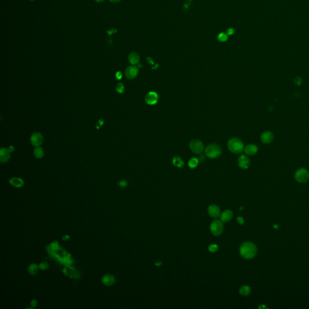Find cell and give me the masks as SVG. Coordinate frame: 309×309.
<instances>
[{"label":"cell","instance_id":"obj_32","mask_svg":"<svg viewBox=\"0 0 309 309\" xmlns=\"http://www.w3.org/2000/svg\"><path fill=\"white\" fill-rule=\"evenodd\" d=\"M237 221L238 222V223L240 225H243L244 222V219L242 218V217H238L237 219Z\"/></svg>","mask_w":309,"mask_h":309},{"label":"cell","instance_id":"obj_5","mask_svg":"<svg viewBox=\"0 0 309 309\" xmlns=\"http://www.w3.org/2000/svg\"><path fill=\"white\" fill-rule=\"evenodd\" d=\"M295 178L300 183L306 182L309 179V172L305 168H301L296 172Z\"/></svg>","mask_w":309,"mask_h":309},{"label":"cell","instance_id":"obj_23","mask_svg":"<svg viewBox=\"0 0 309 309\" xmlns=\"http://www.w3.org/2000/svg\"><path fill=\"white\" fill-rule=\"evenodd\" d=\"M198 163H199V160L197 158H192L189 161V166L191 168H194L197 166Z\"/></svg>","mask_w":309,"mask_h":309},{"label":"cell","instance_id":"obj_34","mask_svg":"<svg viewBox=\"0 0 309 309\" xmlns=\"http://www.w3.org/2000/svg\"><path fill=\"white\" fill-rule=\"evenodd\" d=\"M115 76H116V77H117V79L120 80V79H121L122 78V74H121V72L118 71V72L116 73V74H115Z\"/></svg>","mask_w":309,"mask_h":309},{"label":"cell","instance_id":"obj_10","mask_svg":"<svg viewBox=\"0 0 309 309\" xmlns=\"http://www.w3.org/2000/svg\"><path fill=\"white\" fill-rule=\"evenodd\" d=\"M238 165L242 169H247L250 167V160L248 157L242 154L238 159Z\"/></svg>","mask_w":309,"mask_h":309},{"label":"cell","instance_id":"obj_9","mask_svg":"<svg viewBox=\"0 0 309 309\" xmlns=\"http://www.w3.org/2000/svg\"><path fill=\"white\" fill-rule=\"evenodd\" d=\"M30 141L33 146L35 147H38L43 142V136L40 133L36 132L31 136Z\"/></svg>","mask_w":309,"mask_h":309},{"label":"cell","instance_id":"obj_37","mask_svg":"<svg viewBox=\"0 0 309 309\" xmlns=\"http://www.w3.org/2000/svg\"><path fill=\"white\" fill-rule=\"evenodd\" d=\"M14 147L12 146H10L9 147V150L10 151V152H12L13 150H14Z\"/></svg>","mask_w":309,"mask_h":309},{"label":"cell","instance_id":"obj_7","mask_svg":"<svg viewBox=\"0 0 309 309\" xmlns=\"http://www.w3.org/2000/svg\"><path fill=\"white\" fill-rule=\"evenodd\" d=\"M145 101L149 105L155 104L158 101V95L155 92H149L146 96Z\"/></svg>","mask_w":309,"mask_h":309},{"label":"cell","instance_id":"obj_12","mask_svg":"<svg viewBox=\"0 0 309 309\" xmlns=\"http://www.w3.org/2000/svg\"><path fill=\"white\" fill-rule=\"evenodd\" d=\"M102 282L106 286H111L115 283V279L114 276L111 274H106L103 276Z\"/></svg>","mask_w":309,"mask_h":309},{"label":"cell","instance_id":"obj_4","mask_svg":"<svg viewBox=\"0 0 309 309\" xmlns=\"http://www.w3.org/2000/svg\"><path fill=\"white\" fill-rule=\"evenodd\" d=\"M210 230L212 234L215 236L221 235L223 230V222L219 220L214 221L210 225Z\"/></svg>","mask_w":309,"mask_h":309},{"label":"cell","instance_id":"obj_1","mask_svg":"<svg viewBox=\"0 0 309 309\" xmlns=\"http://www.w3.org/2000/svg\"><path fill=\"white\" fill-rule=\"evenodd\" d=\"M241 255L246 259H251L257 254L256 246L251 242H245L242 244L240 249Z\"/></svg>","mask_w":309,"mask_h":309},{"label":"cell","instance_id":"obj_41","mask_svg":"<svg viewBox=\"0 0 309 309\" xmlns=\"http://www.w3.org/2000/svg\"><path fill=\"white\" fill-rule=\"evenodd\" d=\"M30 1H34L35 0H30Z\"/></svg>","mask_w":309,"mask_h":309},{"label":"cell","instance_id":"obj_15","mask_svg":"<svg viewBox=\"0 0 309 309\" xmlns=\"http://www.w3.org/2000/svg\"><path fill=\"white\" fill-rule=\"evenodd\" d=\"M258 150V147L255 144H249L244 149V152L248 155H254L257 153Z\"/></svg>","mask_w":309,"mask_h":309},{"label":"cell","instance_id":"obj_38","mask_svg":"<svg viewBox=\"0 0 309 309\" xmlns=\"http://www.w3.org/2000/svg\"><path fill=\"white\" fill-rule=\"evenodd\" d=\"M204 160V156H201V157H200V158H199V160H200V161H203Z\"/></svg>","mask_w":309,"mask_h":309},{"label":"cell","instance_id":"obj_26","mask_svg":"<svg viewBox=\"0 0 309 309\" xmlns=\"http://www.w3.org/2000/svg\"><path fill=\"white\" fill-rule=\"evenodd\" d=\"M49 267V264L46 261H42L39 265V268L41 270H47Z\"/></svg>","mask_w":309,"mask_h":309},{"label":"cell","instance_id":"obj_16","mask_svg":"<svg viewBox=\"0 0 309 309\" xmlns=\"http://www.w3.org/2000/svg\"><path fill=\"white\" fill-rule=\"evenodd\" d=\"M233 213L231 210L224 211L221 215V220L223 222H227L233 218Z\"/></svg>","mask_w":309,"mask_h":309},{"label":"cell","instance_id":"obj_24","mask_svg":"<svg viewBox=\"0 0 309 309\" xmlns=\"http://www.w3.org/2000/svg\"><path fill=\"white\" fill-rule=\"evenodd\" d=\"M116 91L120 94H122L125 91V86L122 83H118L116 86Z\"/></svg>","mask_w":309,"mask_h":309},{"label":"cell","instance_id":"obj_21","mask_svg":"<svg viewBox=\"0 0 309 309\" xmlns=\"http://www.w3.org/2000/svg\"><path fill=\"white\" fill-rule=\"evenodd\" d=\"M39 268V266H38L36 263H33L28 266V272L30 275H35L38 273Z\"/></svg>","mask_w":309,"mask_h":309},{"label":"cell","instance_id":"obj_17","mask_svg":"<svg viewBox=\"0 0 309 309\" xmlns=\"http://www.w3.org/2000/svg\"><path fill=\"white\" fill-rule=\"evenodd\" d=\"M9 183L13 187L20 188L24 185V181L20 178H12L9 180Z\"/></svg>","mask_w":309,"mask_h":309},{"label":"cell","instance_id":"obj_40","mask_svg":"<svg viewBox=\"0 0 309 309\" xmlns=\"http://www.w3.org/2000/svg\"><path fill=\"white\" fill-rule=\"evenodd\" d=\"M274 228H276V229H277V228H279V227H278L277 225H274Z\"/></svg>","mask_w":309,"mask_h":309},{"label":"cell","instance_id":"obj_19","mask_svg":"<svg viewBox=\"0 0 309 309\" xmlns=\"http://www.w3.org/2000/svg\"><path fill=\"white\" fill-rule=\"evenodd\" d=\"M251 291V290L250 287H249L248 286H246V285L242 286L239 290V292L240 294L242 295L245 296V297L250 295Z\"/></svg>","mask_w":309,"mask_h":309},{"label":"cell","instance_id":"obj_22","mask_svg":"<svg viewBox=\"0 0 309 309\" xmlns=\"http://www.w3.org/2000/svg\"><path fill=\"white\" fill-rule=\"evenodd\" d=\"M172 162H173V164L177 167H179V168H181L184 166V163L183 162V161L178 157H173V159H172Z\"/></svg>","mask_w":309,"mask_h":309},{"label":"cell","instance_id":"obj_31","mask_svg":"<svg viewBox=\"0 0 309 309\" xmlns=\"http://www.w3.org/2000/svg\"><path fill=\"white\" fill-rule=\"evenodd\" d=\"M37 305H38V301L36 300H33L30 302V305L32 306V307H33V308L36 307L37 306Z\"/></svg>","mask_w":309,"mask_h":309},{"label":"cell","instance_id":"obj_33","mask_svg":"<svg viewBox=\"0 0 309 309\" xmlns=\"http://www.w3.org/2000/svg\"><path fill=\"white\" fill-rule=\"evenodd\" d=\"M301 82H302V79L301 78H300V77H297V79H295V83H296L298 86L301 85Z\"/></svg>","mask_w":309,"mask_h":309},{"label":"cell","instance_id":"obj_6","mask_svg":"<svg viewBox=\"0 0 309 309\" xmlns=\"http://www.w3.org/2000/svg\"><path fill=\"white\" fill-rule=\"evenodd\" d=\"M189 147L191 152L196 154L201 153L204 149V146L202 142L198 140H193L191 141Z\"/></svg>","mask_w":309,"mask_h":309},{"label":"cell","instance_id":"obj_8","mask_svg":"<svg viewBox=\"0 0 309 309\" xmlns=\"http://www.w3.org/2000/svg\"><path fill=\"white\" fill-rule=\"evenodd\" d=\"M138 73V68L136 66L131 65L128 67L125 71V75L129 79H133L137 76Z\"/></svg>","mask_w":309,"mask_h":309},{"label":"cell","instance_id":"obj_3","mask_svg":"<svg viewBox=\"0 0 309 309\" xmlns=\"http://www.w3.org/2000/svg\"><path fill=\"white\" fill-rule=\"evenodd\" d=\"M205 155L211 159L218 158L221 154V149L219 146L216 144H211L208 145L205 150Z\"/></svg>","mask_w":309,"mask_h":309},{"label":"cell","instance_id":"obj_14","mask_svg":"<svg viewBox=\"0 0 309 309\" xmlns=\"http://www.w3.org/2000/svg\"><path fill=\"white\" fill-rule=\"evenodd\" d=\"M10 158V151L9 149L2 148L0 150V161L2 163L7 162Z\"/></svg>","mask_w":309,"mask_h":309},{"label":"cell","instance_id":"obj_13","mask_svg":"<svg viewBox=\"0 0 309 309\" xmlns=\"http://www.w3.org/2000/svg\"><path fill=\"white\" fill-rule=\"evenodd\" d=\"M261 140L265 144L271 143L273 139V134L270 131H266L263 133L261 135Z\"/></svg>","mask_w":309,"mask_h":309},{"label":"cell","instance_id":"obj_20","mask_svg":"<svg viewBox=\"0 0 309 309\" xmlns=\"http://www.w3.org/2000/svg\"><path fill=\"white\" fill-rule=\"evenodd\" d=\"M33 153H34V155L35 157L38 158V159H41L42 158L44 155V150L42 149V147H37L34 150V152H33Z\"/></svg>","mask_w":309,"mask_h":309},{"label":"cell","instance_id":"obj_2","mask_svg":"<svg viewBox=\"0 0 309 309\" xmlns=\"http://www.w3.org/2000/svg\"><path fill=\"white\" fill-rule=\"evenodd\" d=\"M228 147L229 150L233 153H240L244 149V145L242 141L237 138H233L230 139L228 143Z\"/></svg>","mask_w":309,"mask_h":309},{"label":"cell","instance_id":"obj_35","mask_svg":"<svg viewBox=\"0 0 309 309\" xmlns=\"http://www.w3.org/2000/svg\"><path fill=\"white\" fill-rule=\"evenodd\" d=\"M69 239H70V236H69L68 235H65V236H64L62 237V239H63L64 240H65V241L68 240Z\"/></svg>","mask_w":309,"mask_h":309},{"label":"cell","instance_id":"obj_27","mask_svg":"<svg viewBox=\"0 0 309 309\" xmlns=\"http://www.w3.org/2000/svg\"><path fill=\"white\" fill-rule=\"evenodd\" d=\"M219 249V247L215 244H211L208 247V250L211 252H215L217 251Z\"/></svg>","mask_w":309,"mask_h":309},{"label":"cell","instance_id":"obj_25","mask_svg":"<svg viewBox=\"0 0 309 309\" xmlns=\"http://www.w3.org/2000/svg\"><path fill=\"white\" fill-rule=\"evenodd\" d=\"M228 35L225 33H221L218 35V39L221 42H225L228 40Z\"/></svg>","mask_w":309,"mask_h":309},{"label":"cell","instance_id":"obj_28","mask_svg":"<svg viewBox=\"0 0 309 309\" xmlns=\"http://www.w3.org/2000/svg\"><path fill=\"white\" fill-rule=\"evenodd\" d=\"M128 185V182L126 181L125 180H123V181H120L119 182H118V185L120 187H125L127 186Z\"/></svg>","mask_w":309,"mask_h":309},{"label":"cell","instance_id":"obj_36","mask_svg":"<svg viewBox=\"0 0 309 309\" xmlns=\"http://www.w3.org/2000/svg\"><path fill=\"white\" fill-rule=\"evenodd\" d=\"M109 1L112 3H119L121 1V0H109Z\"/></svg>","mask_w":309,"mask_h":309},{"label":"cell","instance_id":"obj_18","mask_svg":"<svg viewBox=\"0 0 309 309\" xmlns=\"http://www.w3.org/2000/svg\"><path fill=\"white\" fill-rule=\"evenodd\" d=\"M140 59V56L136 53H131L128 56L129 62L133 65L138 64Z\"/></svg>","mask_w":309,"mask_h":309},{"label":"cell","instance_id":"obj_39","mask_svg":"<svg viewBox=\"0 0 309 309\" xmlns=\"http://www.w3.org/2000/svg\"><path fill=\"white\" fill-rule=\"evenodd\" d=\"M94 1H96V2H97V3H101V2L104 1V0H94Z\"/></svg>","mask_w":309,"mask_h":309},{"label":"cell","instance_id":"obj_11","mask_svg":"<svg viewBox=\"0 0 309 309\" xmlns=\"http://www.w3.org/2000/svg\"><path fill=\"white\" fill-rule=\"evenodd\" d=\"M208 212L209 215L213 218H218L220 216L221 210L219 207L215 205H211L208 207Z\"/></svg>","mask_w":309,"mask_h":309},{"label":"cell","instance_id":"obj_29","mask_svg":"<svg viewBox=\"0 0 309 309\" xmlns=\"http://www.w3.org/2000/svg\"><path fill=\"white\" fill-rule=\"evenodd\" d=\"M52 247L53 250H57L59 248V243L57 242H54L52 244Z\"/></svg>","mask_w":309,"mask_h":309},{"label":"cell","instance_id":"obj_30","mask_svg":"<svg viewBox=\"0 0 309 309\" xmlns=\"http://www.w3.org/2000/svg\"><path fill=\"white\" fill-rule=\"evenodd\" d=\"M234 30L233 28H228L226 31V34L228 35H232L234 34Z\"/></svg>","mask_w":309,"mask_h":309}]
</instances>
